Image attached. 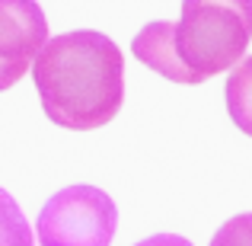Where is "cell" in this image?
<instances>
[{
	"instance_id": "cell-1",
	"label": "cell",
	"mask_w": 252,
	"mask_h": 246,
	"mask_svg": "<svg viewBox=\"0 0 252 246\" xmlns=\"http://www.w3.org/2000/svg\"><path fill=\"white\" fill-rule=\"evenodd\" d=\"M32 80L58 128L93 131L109 125L125 103V58L102 32H64L35 55Z\"/></svg>"
},
{
	"instance_id": "cell-2",
	"label": "cell",
	"mask_w": 252,
	"mask_h": 246,
	"mask_svg": "<svg viewBox=\"0 0 252 246\" xmlns=\"http://www.w3.org/2000/svg\"><path fill=\"white\" fill-rule=\"evenodd\" d=\"M252 42V0H185L179 23H147L131 42L141 64L195 86L233 70Z\"/></svg>"
},
{
	"instance_id": "cell-3",
	"label": "cell",
	"mask_w": 252,
	"mask_h": 246,
	"mask_svg": "<svg viewBox=\"0 0 252 246\" xmlns=\"http://www.w3.org/2000/svg\"><path fill=\"white\" fill-rule=\"evenodd\" d=\"M118 230V208L96 185H67L38 211L42 246H109Z\"/></svg>"
},
{
	"instance_id": "cell-4",
	"label": "cell",
	"mask_w": 252,
	"mask_h": 246,
	"mask_svg": "<svg viewBox=\"0 0 252 246\" xmlns=\"http://www.w3.org/2000/svg\"><path fill=\"white\" fill-rule=\"evenodd\" d=\"M45 42L48 19L42 6L32 0H0V93L29 74Z\"/></svg>"
},
{
	"instance_id": "cell-5",
	"label": "cell",
	"mask_w": 252,
	"mask_h": 246,
	"mask_svg": "<svg viewBox=\"0 0 252 246\" xmlns=\"http://www.w3.org/2000/svg\"><path fill=\"white\" fill-rule=\"evenodd\" d=\"M223 99H227V112L233 125L243 135L252 138V55L243 58L227 77L223 86Z\"/></svg>"
},
{
	"instance_id": "cell-6",
	"label": "cell",
	"mask_w": 252,
	"mask_h": 246,
	"mask_svg": "<svg viewBox=\"0 0 252 246\" xmlns=\"http://www.w3.org/2000/svg\"><path fill=\"white\" fill-rule=\"evenodd\" d=\"M0 246H35L29 221L6 189H0Z\"/></svg>"
},
{
	"instance_id": "cell-7",
	"label": "cell",
	"mask_w": 252,
	"mask_h": 246,
	"mask_svg": "<svg viewBox=\"0 0 252 246\" xmlns=\"http://www.w3.org/2000/svg\"><path fill=\"white\" fill-rule=\"evenodd\" d=\"M208 246H252V211L223 221V227H217Z\"/></svg>"
},
{
	"instance_id": "cell-8",
	"label": "cell",
	"mask_w": 252,
	"mask_h": 246,
	"mask_svg": "<svg viewBox=\"0 0 252 246\" xmlns=\"http://www.w3.org/2000/svg\"><path fill=\"white\" fill-rule=\"evenodd\" d=\"M134 246H195V243L179 237V234H154V237H147V240H141Z\"/></svg>"
}]
</instances>
